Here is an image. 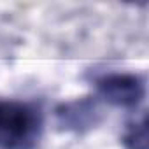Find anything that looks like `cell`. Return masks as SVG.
<instances>
[{"label":"cell","instance_id":"cell-1","mask_svg":"<svg viewBox=\"0 0 149 149\" xmlns=\"http://www.w3.org/2000/svg\"><path fill=\"white\" fill-rule=\"evenodd\" d=\"M44 118L37 104L0 100V149H33L42 135Z\"/></svg>","mask_w":149,"mask_h":149},{"label":"cell","instance_id":"cell-2","mask_svg":"<svg viewBox=\"0 0 149 149\" xmlns=\"http://www.w3.org/2000/svg\"><path fill=\"white\" fill-rule=\"evenodd\" d=\"M97 90L107 104L123 109L137 107L146 95V84L142 77L130 72L105 74L97 79Z\"/></svg>","mask_w":149,"mask_h":149},{"label":"cell","instance_id":"cell-3","mask_svg":"<svg viewBox=\"0 0 149 149\" xmlns=\"http://www.w3.org/2000/svg\"><path fill=\"white\" fill-rule=\"evenodd\" d=\"M56 119L63 130L83 133L102 121V109L91 97H83L60 104L56 107Z\"/></svg>","mask_w":149,"mask_h":149},{"label":"cell","instance_id":"cell-4","mask_svg":"<svg viewBox=\"0 0 149 149\" xmlns=\"http://www.w3.org/2000/svg\"><path fill=\"white\" fill-rule=\"evenodd\" d=\"M123 144L126 149H147V118L146 114H142L140 119H135L126 126V132L123 135Z\"/></svg>","mask_w":149,"mask_h":149}]
</instances>
